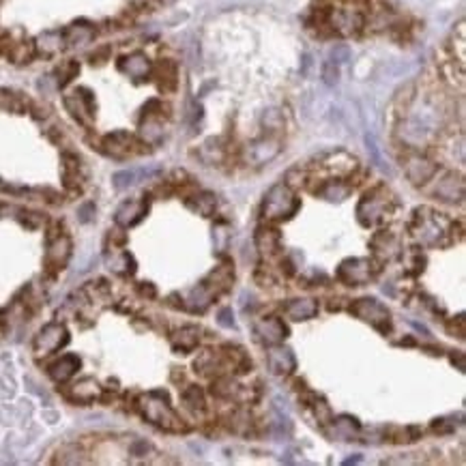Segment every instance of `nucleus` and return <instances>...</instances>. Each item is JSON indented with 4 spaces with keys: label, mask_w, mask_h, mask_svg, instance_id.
<instances>
[{
    "label": "nucleus",
    "mask_w": 466,
    "mask_h": 466,
    "mask_svg": "<svg viewBox=\"0 0 466 466\" xmlns=\"http://www.w3.org/2000/svg\"><path fill=\"white\" fill-rule=\"evenodd\" d=\"M142 412L150 424L160 426V428H166V430H181L183 428V424L177 417V412L166 404V400H157V395H146L142 400Z\"/></svg>",
    "instance_id": "obj_1"
},
{
    "label": "nucleus",
    "mask_w": 466,
    "mask_h": 466,
    "mask_svg": "<svg viewBox=\"0 0 466 466\" xmlns=\"http://www.w3.org/2000/svg\"><path fill=\"white\" fill-rule=\"evenodd\" d=\"M297 209V200L286 185H277L271 189L265 202V213L269 217H288Z\"/></svg>",
    "instance_id": "obj_2"
},
{
    "label": "nucleus",
    "mask_w": 466,
    "mask_h": 466,
    "mask_svg": "<svg viewBox=\"0 0 466 466\" xmlns=\"http://www.w3.org/2000/svg\"><path fill=\"white\" fill-rule=\"evenodd\" d=\"M65 342H67V331L63 325H47L39 333V337L35 342V350H37V354H49V352L59 350Z\"/></svg>",
    "instance_id": "obj_3"
},
{
    "label": "nucleus",
    "mask_w": 466,
    "mask_h": 466,
    "mask_svg": "<svg viewBox=\"0 0 466 466\" xmlns=\"http://www.w3.org/2000/svg\"><path fill=\"white\" fill-rule=\"evenodd\" d=\"M354 312H357L361 318H364V321L372 323L374 327H378V321L389 327V312H387V309H385L381 303H376L374 299H361V301L354 305Z\"/></svg>",
    "instance_id": "obj_4"
},
{
    "label": "nucleus",
    "mask_w": 466,
    "mask_h": 466,
    "mask_svg": "<svg viewBox=\"0 0 466 466\" xmlns=\"http://www.w3.org/2000/svg\"><path fill=\"white\" fill-rule=\"evenodd\" d=\"M340 275H344V280L348 284H364L370 277V267L366 261H350V263L342 265Z\"/></svg>",
    "instance_id": "obj_5"
},
{
    "label": "nucleus",
    "mask_w": 466,
    "mask_h": 466,
    "mask_svg": "<svg viewBox=\"0 0 466 466\" xmlns=\"http://www.w3.org/2000/svg\"><path fill=\"white\" fill-rule=\"evenodd\" d=\"M78 368H80V361H78V357L67 354V357H63L61 361H56V364L49 368V374H52V378H54V381L63 383V381L71 378V376L76 374V370H78Z\"/></svg>",
    "instance_id": "obj_6"
},
{
    "label": "nucleus",
    "mask_w": 466,
    "mask_h": 466,
    "mask_svg": "<svg viewBox=\"0 0 466 466\" xmlns=\"http://www.w3.org/2000/svg\"><path fill=\"white\" fill-rule=\"evenodd\" d=\"M318 312V307L314 301L309 299H297L290 305H286V314L294 321H305V318H312Z\"/></svg>",
    "instance_id": "obj_7"
},
{
    "label": "nucleus",
    "mask_w": 466,
    "mask_h": 466,
    "mask_svg": "<svg viewBox=\"0 0 466 466\" xmlns=\"http://www.w3.org/2000/svg\"><path fill=\"white\" fill-rule=\"evenodd\" d=\"M269 366L273 374H288L294 368V357L290 350H273L269 354Z\"/></svg>",
    "instance_id": "obj_8"
},
{
    "label": "nucleus",
    "mask_w": 466,
    "mask_h": 466,
    "mask_svg": "<svg viewBox=\"0 0 466 466\" xmlns=\"http://www.w3.org/2000/svg\"><path fill=\"white\" fill-rule=\"evenodd\" d=\"M144 213V204L142 202H125L121 209L116 211V222L123 226H131L136 224Z\"/></svg>",
    "instance_id": "obj_9"
},
{
    "label": "nucleus",
    "mask_w": 466,
    "mask_h": 466,
    "mask_svg": "<svg viewBox=\"0 0 466 466\" xmlns=\"http://www.w3.org/2000/svg\"><path fill=\"white\" fill-rule=\"evenodd\" d=\"M258 333L263 335V340H265V342L273 344V342H280V340H282V335L286 333V329L282 327V323H280V321L269 318V321H263L261 325H258Z\"/></svg>",
    "instance_id": "obj_10"
},
{
    "label": "nucleus",
    "mask_w": 466,
    "mask_h": 466,
    "mask_svg": "<svg viewBox=\"0 0 466 466\" xmlns=\"http://www.w3.org/2000/svg\"><path fill=\"white\" fill-rule=\"evenodd\" d=\"M99 395V387H97V383L95 381H80L73 389H71V398L76 400V402H82V404H86V402H90V400H95Z\"/></svg>",
    "instance_id": "obj_11"
},
{
    "label": "nucleus",
    "mask_w": 466,
    "mask_h": 466,
    "mask_svg": "<svg viewBox=\"0 0 466 466\" xmlns=\"http://www.w3.org/2000/svg\"><path fill=\"white\" fill-rule=\"evenodd\" d=\"M69 241L67 239H59L56 243H54V247H52V251H49V258H54V263L61 267V265H65L67 263V258H69Z\"/></svg>",
    "instance_id": "obj_12"
},
{
    "label": "nucleus",
    "mask_w": 466,
    "mask_h": 466,
    "mask_svg": "<svg viewBox=\"0 0 466 466\" xmlns=\"http://www.w3.org/2000/svg\"><path fill=\"white\" fill-rule=\"evenodd\" d=\"M183 400H185V404H187L191 410H202V408H204V398H202V393H200L196 387H191L189 391H185Z\"/></svg>",
    "instance_id": "obj_13"
}]
</instances>
